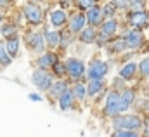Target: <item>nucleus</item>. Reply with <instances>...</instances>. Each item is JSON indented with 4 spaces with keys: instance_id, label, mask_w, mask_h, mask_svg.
Listing matches in <instances>:
<instances>
[{
    "instance_id": "f257e3e1",
    "label": "nucleus",
    "mask_w": 149,
    "mask_h": 137,
    "mask_svg": "<svg viewBox=\"0 0 149 137\" xmlns=\"http://www.w3.org/2000/svg\"><path fill=\"white\" fill-rule=\"evenodd\" d=\"M113 125L118 129V130H139V127L142 125L141 118L137 115H123V116H116Z\"/></svg>"
},
{
    "instance_id": "f03ea898",
    "label": "nucleus",
    "mask_w": 149,
    "mask_h": 137,
    "mask_svg": "<svg viewBox=\"0 0 149 137\" xmlns=\"http://www.w3.org/2000/svg\"><path fill=\"white\" fill-rule=\"evenodd\" d=\"M106 73H108V64L104 61H99V59L92 61L88 69H87V75H88L90 80H102V76Z\"/></svg>"
},
{
    "instance_id": "7ed1b4c3",
    "label": "nucleus",
    "mask_w": 149,
    "mask_h": 137,
    "mask_svg": "<svg viewBox=\"0 0 149 137\" xmlns=\"http://www.w3.org/2000/svg\"><path fill=\"white\" fill-rule=\"evenodd\" d=\"M31 80H33L35 87H38L40 90H47V89L52 87V76H50L45 69H37V71L33 73Z\"/></svg>"
},
{
    "instance_id": "20e7f679",
    "label": "nucleus",
    "mask_w": 149,
    "mask_h": 137,
    "mask_svg": "<svg viewBox=\"0 0 149 137\" xmlns=\"http://www.w3.org/2000/svg\"><path fill=\"white\" fill-rule=\"evenodd\" d=\"M66 71H68L73 78H80V76L85 75V64H83L80 59H76V57H70V59L66 61Z\"/></svg>"
},
{
    "instance_id": "39448f33",
    "label": "nucleus",
    "mask_w": 149,
    "mask_h": 137,
    "mask_svg": "<svg viewBox=\"0 0 149 137\" xmlns=\"http://www.w3.org/2000/svg\"><path fill=\"white\" fill-rule=\"evenodd\" d=\"M104 113L108 116H116L120 113V94L109 92V96L106 99V109H104Z\"/></svg>"
},
{
    "instance_id": "423d86ee",
    "label": "nucleus",
    "mask_w": 149,
    "mask_h": 137,
    "mask_svg": "<svg viewBox=\"0 0 149 137\" xmlns=\"http://www.w3.org/2000/svg\"><path fill=\"white\" fill-rule=\"evenodd\" d=\"M24 16L31 24H38L42 21V10H40V7L33 5V3H28L24 7Z\"/></svg>"
},
{
    "instance_id": "0eeeda50",
    "label": "nucleus",
    "mask_w": 149,
    "mask_h": 137,
    "mask_svg": "<svg viewBox=\"0 0 149 137\" xmlns=\"http://www.w3.org/2000/svg\"><path fill=\"white\" fill-rule=\"evenodd\" d=\"M125 43H127V47H130V49H137V47H141V45L144 43V36H142L141 31L132 30V31H128V35L125 36Z\"/></svg>"
},
{
    "instance_id": "6e6552de",
    "label": "nucleus",
    "mask_w": 149,
    "mask_h": 137,
    "mask_svg": "<svg viewBox=\"0 0 149 137\" xmlns=\"http://www.w3.org/2000/svg\"><path fill=\"white\" fill-rule=\"evenodd\" d=\"M134 99H135V90L125 89V90L120 94V113H123L125 109H128V106L134 103Z\"/></svg>"
},
{
    "instance_id": "1a4fd4ad",
    "label": "nucleus",
    "mask_w": 149,
    "mask_h": 137,
    "mask_svg": "<svg viewBox=\"0 0 149 137\" xmlns=\"http://www.w3.org/2000/svg\"><path fill=\"white\" fill-rule=\"evenodd\" d=\"M130 23L132 26H137V28H142L149 23V16L144 10H134L132 16H130Z\"/></svg>"
},
{
    "instance_id": "9d476101",
    "label": "nucleus",
    "mask_w": 149,
    "mask_h": 137,
    "mask_svg": "<svg viewBox=\"0 0 149 137\" xmlns=\"http://www.w3.org/2000/svg\"><path fill=\"white\" fill-rule=\"evenodd\" d=\"M26 40H28V43H30V47H31L33 50H38V52H40V50L45 47V38L40 33H28L26 35Z\"/></svg>"
},
{
    "instance_id": "9b49d317",
    "label": "nucleus",
    "mask_w": 149,
    "mask_h": 137,
    "mask_svg": "<svg viewBox=\"0 0 149 137\" xmlns=\"http://www.w3.org/2000/svg\"><path fill=\"white\" fill-rule=\"evenodd\" d=\"M85 19H87L92 26H95V24H99V23L102 21V10H101L99 7H90L88 12H87V16H85Z\"/></svg>"
},
{
    "instance_id": "f8f14e48",
    "label": "nucleus",
    "mask_w": 149,
    "mask_h": 137,
    "mask_svg": "<svg viewBox=\"0 0 149 137\" xmlns=\"http://www.w3.org/2000/svg\"><path fill=\"white\" fill-rule=\"evenodd\" d=\"M85 23H87V19H85V16L83 14H74L73 17H71V21H70V30L71 31H81L83 28H85Z\"/></svg>"
},
{
    "instance_id": "ddd939ff",
    "label": "nucleus",
    "mask_w": 149,
    "mask_h": 137,
    "mask_svg": "<svg viewBox=\"0 0 149 137\" xmlns=\"http://www.w3.org/2000/svg\"><path fill=\"white\" fill-rule=\"evenodd\" d=\"M37 64H38V68H40V69L52 68V66L56 64V56H54V54H50V52H47V54H43L42 57H38Z\"/></svg>"
},
{
    "instance_id": "4468645a",
    "label": "nucleus",
    "mask_w": 149,
    "mask_h": 137,
    "mask_svg": "<svg viewBox=\"0 0 149 137\" xmlns=\"http://www.w3.org/2000/svg\"><path fill=\"white\" fill-rule=\"evenodd\" d=\"M50 23H52V26H63L66 23V12L61 9L52 10L50 12Z\"/></svg>"
},
{
    "instance_id": "2eb2a0df",
    "label": "nucleus",
    "mask_w": 149,
    "mask_h": 137,
    "mask_svg": "<svg viewBox=\"0 0 149 137\" xmlns=\"http://www.w3.org/2000/svg\"><path fill=\"white\" fill-rule=\"evenodd\" d=\"M73 99H74L73 92H71V90H66V92L59 97V106H61V109H63V111H68V109L73 106Z\"/></svg>"
},
{
    "instance_id": "dca6fc26",
    "label": "nucleus",
    "mask_w": 149,
    "mask_h": 137,
    "mask_svg": "<svg viewBox=\"0 0 149 137\" xmlns=\"http://www.w3.org/2000/svg\"><path fill=\"white\" fill-rule=\"evenodd\" d=\"M80 40L81 42H85V43H92V42H95L97 40V33H95V30L94 28H83L81 31H80Z\"/></svg>"
},
{
    "instance_id": "f3484780",
    "label": "nucleus",
    "mask_w": 149,
    "mask_h": 137,
    "mask_svg": "<svg viewBox=\"0 0 149 137\" xmlns=\"http://www.w3.org/2000/svg\"><path fill=\"white\" fill-rule=\"evenodd\" d=\"M135 71H137V64L135 63H128V64H125L120 69V76L125 78V80H130V78L135 76Z\"/></svg>"
},
{
    "instance_id": "a211bd4d",
    "label": "nucleus",
    "mask_w": 149,
    "mask_h": 137,
    "mask_svg": "<svg viewBox=\"0 0 149 137\" xmlns=\"http://www.w3.org/2000/svg\"><path fill=\"white\" fill-rule=\"evenodd\" d=\"M66 90H68L66 82H54V85L50 87V96L52 97H61Z\"/></svg>"
},
{
    "instance_id": "6ab92c4d",
    "label": "nucleus",
    "mask_w": 149,
    "mask_h": 137,
    "mask_svg": "<svg viewBox=\"0 0 149 137\" xmlns=\"http://www.w3.org/2000/svg\"><path fill=\"white\" fill-rule=\"evenodd\" d=\"M102 89H104V82H102V80H92V82L88 83V87H87V94H88V96H95V94H99Z\"/></svg>"
},
{
    "instance_id": "aec40b11",
    "label": "nucleus",
    "mask_w": 149,
    "mask_h": 137,
    "mask_svg": "<svg viewBox=\"0 0 149 137\" xmlns=\"http://www.w3.org/2000/svg\"><path fill=\"white\" fill-rule=\"evenodd\" d=\"M116 30H118V23H116L113 17H111V19H108V21L102 24V33L106 35V36H111Z\"/></svg>"
},
{
    "instance_id": "412c9836",
    "label": "nucleus",
    "mask_w": 149,
    "mask_h": 137,
    "mask_svg": "<svg viewBox=\"0 0 149 137\" xmlns=\"http://www.w3.org/2000/svg\"><path fill=\"white\" fill-rule=\"evenodd\" d=\"M17 50H19V40H17L16 36L9 38V40H7V52H9V56H10V57H12V56H17Z\"/></svg>"
},
{
    "instance_id": "4be33fe9",
    "label": "nucleus",
    "mask_w": 149,
    "mask_h": 137,
    "mask_svg": "<svg viewBox=\"0 0 149 137\" xmlns=\"http://www.w3.org/2000/svg\"><path fill=\"white\" fill-rule=\"evenodd\" d=\"M45 40H47V45L49 47H57L61 42V35L57 33V31H49V33L45 35Z\"/></svg>"
},
{
    "instance_id": "5701e85b",
    "label": "nucleus",
    "mask_w": 149,
    "mask_h": 137,
    "mask_svg": "<svg viewBox=\"0 0 149 137\" xmlns=\"http://www.w3.org/2000/svg\"><path fill=\"white\" fill-rule=\"evenodd\" d=\"M71 92H73L74 97H76V99H80V101H83V99H85V96H87V89H85L81 83H76Z\"/></svg>"
},
{
    "instance_id": "b1692460",
    "label": "nucleus",
    "mask_w": 149,
    "mask_h": 137,
    "mask_svg": "<svg viewBox=\"0 0 149 137\" xmlns=\"http://www.w3.org/2000/svg\"><path fill=\"white\" fill-rule=\"evenodd\" d=\"M10 61H12V57L9 56L7 47H5L3 43H0V63H2V64H10Z\"/></svg>"
},
{
    "instance_id": "393cba45",
    "label": "nucleus",
    "mask_w": 149,
    "mask_h": 137,
    "mask_svg": "<svg viewBox=\"0 0 149 137\" xmlns=\"http://www.w3.org/2000/svg\"><path fill=\"white\" fill-rule=\"evenodd\" d=\"M125 47H127L125 40H123V38H120V40H116L111 47H109V50H113V52H120V50H123Z\"/></svg>"
},
{
    "instance_id": "a878e982",
    "label": "nucleus",
    "mask_w": 149,
    "mask_h": 137,
    "mask_svg": "<svg viewBox=\"0 0 149 137\" xmlns=\"http://www.w3.org/2000/svg\"><path fill=\"white\" fill-rule=\"evenodd\" d=\"M111 137H139V134L134 132V130H118V132H114Z\"/></svg>"
},
{
    "instance_id": "bb28decb",
    "label": "nucleus",
    "mask_w": 149,
    "mask_h": 137,
    "mask_svg": "<svg viewBox=\"0 0 149 137\" xmlns=\"http://www.w3.org/2000/svg\"><path fill=\"white\" fill-rule=\"evenodd\" d=\"M113 14H114V5L113 3H106L104 9H102V17H109L111 19Z\"/></svg>"
},
{
    "instance_id": "cd10ccee",
    "label": "nucleus",
    "mask_w": 149,
    "mask_h": 137,
    "mask_svg": "<svg viewBox=\"0 0 149 137\" xmlns=\"http://www.w3.org/2000/svg\"><path fill=\"white\" fill-rule=\"evenodd\" d=\"M139 68H141V71H142V73L149 78V57H146V59H142V61H141Z\"/></svg>"
},
{
    "instance_id": "c85d7f7f",
    "label": "nucleus",
    "mask_w": 149,
    "mask_h": 137,
    "mask_svg": "<svg viewBox=\"0 0 149 137\" xmlns=\"http://www.w3.org/2000/svg\"><path fill=\"white\" fill-rule=\"evenodd\" d=\"M94 3H95V0H78V5L81 9H90V7H94Z\"/></svg>"
},
{
    "instance_id": "c756f323",
    "label": "nucleus",
    "mask_w": 149,
    "mask_h": 137,
    "mask_svg": "<svg viewBox=\"0 0 149 137\" xmlns=\"http://www.w3.org/2000/svg\"><path fill=\"white\" fill-rule=\"evenodd\" d=\"M113 5L125 9V7H128V5H130V0H113Z\"/></svg>"
},
{
    "instance_id": "7c9ffc66",
    "label": "nucleus",
    "mask_w": 149,
    "mask_h": 137,
    "mask_svg": "<svg viewBox=\"0 0 149 137\" xmlns=\"http://www.w3.org/2000/svg\"><path fill=\"white\" fill-rule=\"evenodd\" d=\"M142 5H144V0H132V7L135 10H142Z\"/></svg>"
},
{
    "instance_id": "2f4dec72",
    "label": "nucleus",
    "mask_w": 149,
    "mask_h": 137,
    "mask_svg": "<svg viewBox=\"0 0 149 137\" xmlns=\"http://www.w3.org/2000/svg\"><path fill=\"white\" fill-rule=\"evenodd\" d=\"M56 73H57V75L66 73V66H63V64H56Z\"/></svg>"
},
{
    "instance_id": "473e14b6",
    "label": "nucleus",
    "mask_w": 149,
    "mask_h": 137,
    "mask_svg": "<svg viewBox=\"0 0 149 137\" xmlns=\"http://www.w3.org/2000/svg\"><path fill=\"white\" fill-rule=\"evenodd\" d=\"M14 31H16V28H14V26H7V28H3V30H2V33H3V35L14 33Z\"/></svg>"
},
{
    "instance_id": "72a5a7b5",
    "label": "nucleus",
    "mask_w": 149,
    "mask_h": 137,
    "mask_svg": "<svg viewBox=\"0 0 149 137\" xmlns=\"http://www.w3.org/2000/svg\"><path fill=\"white\" fill-rule=\"evenodd\" d=\"M30 99H31V101H40L42 97H40V96H37V94H30Z\"/></svg>"
},
{
    "instance_id": "f704fd0d",
    "label": "nucleus",
    "mask_w": 149,
    "mask_h": 137,
    "mask_svg": "<svg viewBox=\"0 0 149 137\" xmlns=\"http://www.w3.org/2000/svg\"><path fill=\"white\" fill-rule=\"evenodd\" d=\"M7 3H9V2H7V0H0V7H5V5H7Z\"/></svg>"
},
{
    "instance_id": "c9c22d12",
    "label": "nucleus",
    "mask_w": 149,
    "mask_h": 137,
    "mask_svg": "<svg viewBox=\"0 0 149 137\" xmlns=\"http://www.w3.org/2000/svg\"><path fill=\"white\" fill-rule=\"evenodd\" d=\"M144 109H146V111H149V99L144 103Z\"/></svg>"
},
{
    "instance_id": "e433bc0d",
    "label": "nucleus",
    "mask_w": 149,
    "mask_h": 137,
    "mask_svg": "<svg viewBox=\"0 0 149 137\" xmlns=\"http://www.w3.org/2000/svg\"><path fill=\"white\" fill-rule=\"evenodd\" d=\"M146 137H149V129H148V130H146Z\"/></svg>"
},
{
    "instance_id": "4c0bfd02",
    "label": "nucleus",
    "mask_w": 149,
    "mask_h": 137,
    "mask_svg": "<svg viewBox=\"0 0 149 137\" xmlns=\"http://www.w3.org/2000/svg\"><path fill=\"white\" fill-rule=\"evenodd\" d=\"M0 21H2V16H0Z\"/></svg>"
}]
</instances>
